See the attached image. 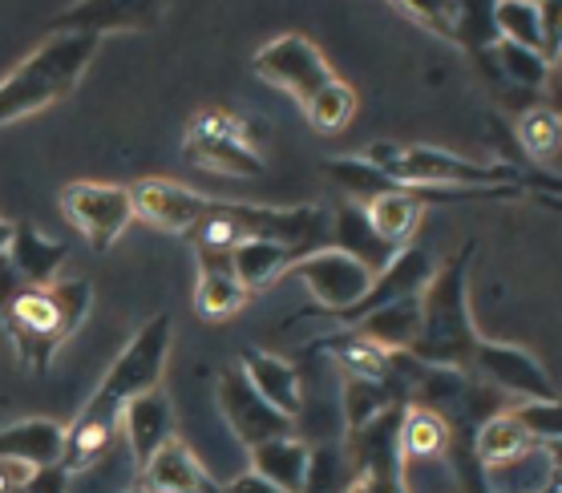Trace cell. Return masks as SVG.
<instances>
[{
    "instance_id": "10",
    "label": "cell",
    "mask_w": 562,
    "mask_h": 493,
    "mask_svg": "<svg viewBox=\"0 0 562 493\" xmlns=\"http://www.w3.org/2000/svg\"><path fill=\"white\" fill-rule=\"evenodd\" d=\"M470 372H477V380L494 392H506V396H518L522 405L530 401H559V389L542 365H538L535 352H526L518 344H502V340H477L470 360Z\"/></svg>"
},
{
    "instance_id": "6",
    "label": "cell",
    "mask_w": 562,
    "mask_h": 493,
    "mask_svg": "<svg viewBox=\"0 0 562 493\" xmlns=\"http://www.w3.org/2000/svg\"><path fill=\"white\" fill-rule=\"evenodd\" d=\"M182 150H187V158H191L194 166L218 170V175L247 178L263 170L251 122L239 114H231V110H203V114L191 122V130H187Z\"/></svg>"
},
{
    "instance_id": "40",
    "label": "cell",
    "mask_w": 562,
    "mask_h": 493,
    "mask_svg": "<svg viewBox=\"0 0 562 493\" xmlns=\"http://www.w3.org/2000/svg\"><path fill=\"white\" fill-rule=\"evenodd\" d=\"M550 77H554V81L562 86V49L554 53V57H550Z\"/></svg>"
},
{
    "instance_id": "18",
    "label": "cell",
    "mask_w": 562,
    "mask_h": 493,
    "mask_svg": "<svg viewBox=\"0 0 562 493\" xmlns=\"http://www.w3.org/2000/svg\"><path fill=\"white\" fill-rule=\"evenodd\" d=\"M239 372L256 389L259 401L276 408L280 417L288 421L304 417V384H300V372H295L292 360H283L276 352H247Z\"/></svg>"
},
{
    "instance_id": "29",
    "label": "cell",
    "mask_w": 562,
    "mask_h": 493,
    "mask_svg": "<svg viewBox=\"0 0 562 493\" xmlns=\"http://www.w3.org/2000/svg\"><path fill=\"white\" fill-rule=\"evenodd\" d=\"M304 114H307V122H312V130L336 134V130H345L348 122L357 117V89L348 86V81H340V77H333V81L304 105Z\"/></svg>"
},
{
    "instance_id": "17",
    "label": "cell",
    "mask_w": 562,
    "mask_h": 493,
    "mask_svg": "<svg viewBox=\"0 0 562 493\" xmlns=\"http://www.w3.org/2000/svg\"><path fill=\"white\" fill-rule=\"evenodd\" d=\"M199 255V283H194V312L211 324H223V320L239 316L247 307L244 283L231 271V251H206V247H194Z\"/></svg>"
},
{
    "instance_id": "3",
    "label": "cell",
    "mask_w": 562,
    "mask_h": 493,
    "mask_svg": "<svg viewBox=\"0 0 562 493\" xmlns=\"http://www.w3.org/2000/svg\"><path fill=\"white\" fill-rule=\"evenodd\" d=\"M102 37L93 33H53L0 81V126L29 117L45 105L61 102L86 77Z\"/></svg>"
},
{
    "instance_id": "19",
    "label": "cell",
    "mask_w": 562,
    "mask_h": 493,
    "mask_svg": "<svg viewBox=\"0 0 562 493\" xmlns=\"http://www.w3.org/2000/svg\"><path fill=\"white\" fill-rule=\"evenodd\" d=\"M473 461L482 466V473L486 469H506V466H518V461H526V457H535L542 445L526 433V425L518 421V413L514 408H498L494 417H486L477 429H473Z\"/></svg>"
},
{
    "instance_id": "21",
    "label": "cell",
    "mask_w": 562,
    "mask_h": 493,
    "mask_svg": "<svg viewBox=\"0 0 562 493\" xmlns=\"http://www.w3.org/2000/svg\"><path fill=\"white\" fill-rule=\"evenodd\" d=\"M316 352H333L336 368H340V380H372V384H389L396 380V352H384L372 340H364L360 332L340 328L333 336L312 344ZM401 384V380H396Z\"/></svg>"
},
{
    "instance_id": "42",
    "label": "cell",
    "mask_w": 562,
    "mask_h": 493,
    "mask_svg": "<svg viewBox=\"0 0 562 493\" xmlns=\"http://www.w3.org/2000/svg\"><path fill=\"white\" fill-rule=\"evenodd\" d=\"M348 493H360V485H352V490H348Z\"/></svg>"
},
{
    "instance_id": "39",
    "label": "cell",
    "mask_w": 562,
    "mask_h": 493,
    "mask_svg": "<svg viewBox=\"0 0 562 493\" xmlns=\"http://www.w3.org/2000/svg\"><path fill=\"white\" fill-rule=\"evenodd\" d=\"M13 227H16V223L0 219V259H4V255H9V247H13Z\"/></svg>"
},
{
    "instance_id": "33",
    "label": "cell",
    "mask_w": 562,
    "mask_h": 493,
    "mask_svg": "<svg viewBox=\"0 0 562 493\" xmlns=\"http://www.w3.org/2000/svg\"><path fill=\"white\" fill-rule=\"evenodd\" d=\"M514 413L538 445L562 441V396L559 401H530V405H518Z\"/></svg>"
},
{
    "instance_id": "24",
    "label": "cell",
    "mask_w": 562,
    "mask_h": 493,
    "mask_svg": "<svg viewBox=\"0 0 562 493\" xmlns=\"http://www.w3.org/2000/svg\"><path fill=\"white\" fill-rule=\"evenodd\" d=\"M352 332H360L364 340H372L384 352H413V344L422 336V295H409V300H396V304L372 312L360 324H352Z\"/></svg>"
},
{
    "instance_id": "2",
    "label": "cell",
    "mask_w": 562,
    "mask_h": 493,
    "mask_svg": "<svg viewBox=\"0 0 562 493\" xmlns=\"http://www.w3.org/2000/svg\"><path fill=\"white\" fill-rule=\"evenodd\" d=\"M477 243H465L458 255H449L437 267L429 288L422 291V336L413 344V360L434 368H461L470 372L477 328L470 316V264Z\"/></svg>"
},
{
    "instance_id": "35",
    "label": "cell",
    "mask_w": 562,
    "mask_h": 493,
    "mask_svg": "<svg viewBox=\"0 0 562 493\" xmlns=\"http://www.w3.org/2000/svg\"><path fill=\"white\" fill-rule=\"evenodd\" d=\"M25 291L29 288L21 283V276L13 271V264H9V259H0V316H4V312L16 304Z\"/></svg>"
},
{
    "instance_id": "16",
    "label": "cell",
    "mask_w": 562,
    "mask_h": 493,
    "mask_svg": "<svg viewBox=\"0 0 562 493\" xmlns=\"http://www.w3.org/2000/svg\"><path fill=\"white\" fill-rule=\"evenodd\" d=\"M65 425L49 417H29L13 421L0 429V461H16V466H29L33 473H49V469H61L65 457Z\"/></svg>"
},
{
    "instance_id": "27",
    "label": "cell",
    "mask_w": 562,
    "mask_h": 493,
    "mask_svg": "<svg viewBox=\"0 0 562 493\" xmlns=\"http://www.w3.org/2000/svg\"><path fill=\"white\" fill-rule=\"evenodd\" d=\"M333 239H336V251L357 255L360 264H369L372 271H384V267H389V259L396 255V251H389L376 235H372L369 219H364V206H357V203H345L340 211H336Z\"/></svg>"
},
{
    "instance_id": "15",
    "label": "cell",
    "mask_w": 562,
    "mask_h": 493,
    "mask_svg": "<svg viewBox=\"0 0 562 493\" xmlns=\"http://www.w3.org/2000/svg\"><path fill=\"white\" fill-rule=\"evenodd\" d=\"M167 13L162 4H146V0H90V4H74L65 9L53 29L57 33H93V37H105V33H142V29H154L158 16Z\"/></svg>"
},
{
    "instance_id": "11",
    "label": "cell",
    "mask_w": 562,
    "mask_h": 493,
    "mask_svg": "<svg viewBox=\"0 0 562 493\" xmlns=\"http://www.w3.org/2000/svg\"><path fill=\"white\" fill-rule=\"evenodd\" d=\"M215 401H218V413L227 421V429L235 433V441L244 445L247 453L259 449V445L276 441V437H292L295 433V421L280 417L271 405H263L256 396V389L247 384V377L235 368H223L215 380Z\"/></svg>"
},
{
    "instance_id": "32",
    "label": "cell",
    "mask_w": 562,
    "mask_h": 493,
    "mask_svg": "<svg viewBox=\"0 0 562 493\" xmlns=\"http://www.w3.org/2000/svg\"><path fill=\"white\" fill-rule=\"evenodd\" d=\"M324 170H328V178H333L336 187H345L348 203H357V206L372 203L384 190H393V182H389L372 163H364V158H328Z\"/></svg>"
},
{
    "instance_id": "23",
    "label": "cell",
    "mask_w": 562,
    "mask_h": 493,
    "mask_svg": "<svg viewBox=\"0 0 562 493\" xmlns=\"http://www.w3.org/2000/svg\"><path fill=\"white\" fill-rule=\"evenodd\" d=\"M307 466H312V445L304 437H276V441L251 449V466L259 478L280 485L283 493H304L307 481Z\"/></svg>"
},
{
    "instance_id": "4",
    "label": "cell",
    "mask_w": 562,
    "mask_h": 493,
    "mask_svg": "<svg viewBox=\"0 0 562 493\" xmlns=\"http://www.w3.org/2000/svg\"><path fill=\"white\" fill-rule=\"evenodd\" d=\"M93 288L90 279H57L49 288H29L0 324L13 336L16 352L33 372H45L53 352L77 332V324L90 316Z\"/></svg>"
},
{
    "instance_id": "9",
    "label": "cell",
    "mask_w": 562,
    "mask_h": 493,
    "mask_svg": "<svg viewBox=\"0 0 562 493\" xmlns=\"http://www.w3.org/2000/svg\"><path fill=\"white\" fill-rule=\"evenodd\" d=\"M256 74L268 81V86L292 93L295 102L307 105L319 89L333 81V65L328 57L304 37V33H283V37L268 41L256 49Z\"/></svg>"
},
{
    "instance_id": "37",
    "label": "cell",
    "mask_w": 562,
    "mask_h": 493,
    "mask_svg": "<svg viewBox=\"0 0 562 493\" xmlns=\"http://www.w3.org/2000/svg\"><path fill=\"white\" fill-rule=\"evenodd\" d=\"M33 469L16 466V461H0V493H25L33 485Z\"/></svg>"
},
{
    "instance_id": "5",
    "label": "cell",
    "mask_w": 562,
    "mask_h": 493,
    "mask_svg": "<svg viewBox=\"0 0 562 493\" xmlns=\"http://www.w3.org/2000/svg\"><path fill=\"white\" fill-rule=\"evenodd\" d=\"M364 163H372L393 187L405 190H514L522 187V178L514 175L510 166H490V163H470L453 150H437V146H401V142H372L369 150L360 154Z\"/></svg>"
},
{
    "instance_id": "28",
    "label": "cell",
    "mask_w": 562,
    "mask_h": 493,
    "mask_svg": "<svg viewBox=\"0 0 562 493\" xmlns=\"http://www.w3.org/2000/svg\"><path fill=\"white\" fill-rule=\"evenodd\" d=\"M449 445H453V433H449L446 421L429 408L405 405V417H401V457H405V466L449 453Z\"/></svg>"
},
{
    "instance_id": "36",
    "label": "cell",
    "mask_w": 562,
    "mask_h": 493,
    "mask_svg": "<svg viewBox=\"0 0 562 493\" xmlns=\"http://www.w3.org/2000/svg\"><path fill=\"white\" fill-rule=\"evenodd\" d=\"M218 493H283V490L259 478L256 469H244V473H235L227 485H218Z\"/></svg>"
},
{
    "instance_id": "30",
    "label": "cell",
    "mask_w": 562,
    "mask_h": 493,
    "mask_svg": "<svg viewBox=\"0 0 562 493\" xmlns=\"http://www.w3.org/2000/svg\"><path fill=\"white\" fill-rule=\"evenodd\" d=\"M518 142L535 163H550L562 150V114L550 105H530L518 117Z\"/></svg>"
},
{
    "instance_id": "20",
    "label": "cell",
    "mask_w": 562,
    "mask_h": 493,
    "mask_svg": "<svg viewBox=\"0 0 562 493\" xmlns=\"http://www.w3.org/2000/svg\"><path fill=\"white\" fill-rule=\"evenodd\" d=\"M134 485H142L146 493H218V485L199 466V457L191 453V445L179 437L150 457V466L142 469Z\"/></svg>"
},
{
    "instance_id": "7",
    "label": "cell",
    "mask_w": 562,
    "mask_h": 493,
    "mask_svg": "<svg viewBox=\"0 0 562 493\" xmlns=\"http://www.w3.org/2000/svg\"><path fill=\"white\" fill-rule=\"evenodd\" d=\"M288 279H300L307 288V295L324 307V316H345L348 307H357L364 300V291L372 288V271L369 264H360L357 255L336 251V247H316V251L300 255L288 271Z\"/></svg>"
},
{
    "instance_id": "13",
    "label": "cell",
    "mask_w": 562,
    "mask_h": 493,
    "mask_svg": "<svg viewBox=\"0 0 562 493\" xmlns=\"http://www.w3.org/2000/svg\"><path fill=\"white\" fill-rule=\"evenodd\" d=\"M434 271H437V264L425 247H405V251H396L393 259H389L384 271H376L372 288L364 291V300H360L357 307H348L345 316H333V320L340 328H352V324H360V320L372 316V312H381V307L396 304V300L422 295V291L429 288V279H434Z\"/></svg>"
},
{
    "instance_id": "1",
    "label": "cell",
    "mask_w": 562,
    "mask_h": 493,
    "mask_svg": "<svg viewBox=\"0 0 562 493\" xmlns=\"http://www.w3.org/2000/svg\"><path fill=\"white\" fill-rule=\"evenodd\" d=\"M170 340H175V320H170L167 312L146 320V324L130 336L122 356L110 365L102 384L93 389L86 408L77 413V421L69 425V433H65V457H61L65 478H77V473H86V469H93L98 461H105V457L114 453L126 405L162 384Z\"/></svg>"
},
{
    "instance_id": "26",
    "label": "cell",
    "mask_w": 562,
    "mask_h": 493,
    "mask_svg": "<svg viewBox=\"0 0 562 493\" xmlns=\"http://www.w3.org/2000/svg\"><path fill=\"white\" fill-rule=\"evenodd\" d=\"M292 264H295V255L271 239H239L231 247V271L244 283L247 295H256V291H263L268 283L283 279V271Z\"/></svg>"
},
{
    "instance_id": "38",
    "label": "cell",
    "mask_w": 562,
    "mask_h": 493,
    "mask_svg": "<svg viewBox=\"0 0 562 493\" xmlns=\"http://www.w3.org/2000/svg\"><path fill=\"white\" fill-rule=\"evenodd\" d=\"M542 457H547L550 485H554V490H562V441H550V445H542Z\"/></svg>"
},
{
    "instance_id": "34",
    "label": "cell",
    "mask_w": 562,
    "mask_h": 493,
    "mask_svg": "<svg viewBox=\"0 0 562 493\" xmlns=\"http://www.w3.org/2000/svg\"><path fill=\"white\" fill-rule=\"evenodd\" d=\"M538 16H542V49L550 61L562 49V4H538Z\"/></svg>"
},
{
    "instance_id": "8",
    "label": "cell",
    "mask_w": 562,
    "mask_h": 493,
    "mask_svg": "<svg viewBox=\"0 0 562 493\" xmlns=\"http://www.w3.org/2000/svg\"><path fill=\"white\" fill-rule=\"evenodd\" d=\"M57 203H61L69 227H77V235L90 243L93 251H110L134 223L130 187H114V182H69Z\"/></svg>"
},
{
    "instance_id": "25",
    "label": "cell",
    "mask_w": 562,
    "mask_h": 493,
    "mask_svg": "<svg viewBox=\"0 0 562 493\" xmlns=\"http://www.w3.org/2000/svg\"><path fill=\"white\" fill-rule=\"evenodd\" d=\"M486 61V74L498 77L506 89H526V93H542L550 81V61L542 53L510 45V41H494L486 53H477Z\"/></svg>"
},
{
    "instance_id": "14",
    "label": "cell",
    "mask_w": 562,
    "mask_h": 493,
    "mask_svg": "<svg viewBox=\"0 0 562 493\" xmlns=\"http://www.w3.org/2000/svg\"><path fill=\"white\" fill-rule=\"evenodd\" d=\"M122 433H126V453H130V469H134V481L150 457L162 449V445L175 441V408H170L167 392L154 389L138 401H130L126 413H122Z\"/></svg>"
},
{
    "instance_id": "12",
    "label": "cell",
    "mask_w": 562,
    "mask_h": 493,
    "mask_svg": "<svg viewBox=\"0 0 562 493\" xmlns=\"http://www.w3.org/2000/svg\"><path fill=\"white\" fill-rule=\"evenodd\" d=\"M130 203H134V219H142V223L170 231V235H191L206 223L215 199H206L191 187H179L170 178H142L130 187Z\"/></svg>"
},
{
    "instance_id": "41",
    "label": "cell",
    "mask_w": 562,
    "mask_h": 493,
    "mask_svg": "<svg viewBox=\"0 0 562 493\" xmlns=\"http://www.w3.org/2000/svg\"><path fill=\"white\" fill-rule=\"evenodd\" d=\"M122 493H146V490H142V485H130V490H122Z\"/></svg>"
},
{
    "instance_id": "31",
    "label": "cell",
    "mask_w": 562,
    "mask_h": 493,
    "mask_svg": "<svg viewBox=\"0 0 562 493\" xmlns=\"http://www.w3.org/2000/svg\"><path fill=\"white\" fill-rule=\"evenodd\" d=\"M494 33H498V41H510V45H522V49H535L547 57V49H542V16H538V4H530V0L494 4Z\"/></svg>"
},
{
    "instance_id": "22",
    "label": "cell",
    "mask_w": 562,
    "mask_h": 493,
    "mask_svg": "<svg viewBox=\"0 0 562 493\" xmlns=\"http://www.w3.org/2000/svg\"><path fill=\"white\" fill-rule=\"evenodd\" d=\"M65 255H69L65 243L49 239L37 223H16L13 247H9L4 259L13 264V271L21 276L25 288H49V283H57V271H61Z\"/></svg>"
}]
</instances>
